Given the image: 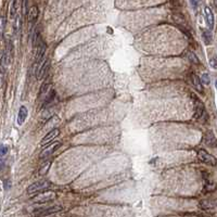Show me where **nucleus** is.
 <instances>
[{
    "instance_id": "f257e3e1",
    "label": "nucleus",
    "mask_w": 217,
    "mask_h": 217,
    "mask_svg": "<svg viewBox=\"0 0 217 217\" xmlns=\"http://www.w3.org/2000/svg\"><path fill=\"white\" fill-rule=\"evenodd\" d=\"M192 98H193V103H194V119H199V121L203 122V123H206L208 117L207 114H206L204 104L194 94H192Z\"/></svg>"
},
{
    "instance_id": "f03ea898",
    "label": "nucleus",
    "mask_w": 217,
    "mask_h": 217,
    "mask_svg": "<svg viewBox=\"0 0 217 217\" xmlns=\"http://www.w3.org/2000/svg\"><path fill=\"white\" fill-rule=\"evenodd\" d=\"M50 183L47 180H39L36 183H32L30 187L27 188V193L30 195H37V194L45 192L46 190H48L50 188Z\"/></svg>"
},
{
    "instance_id": "7ed1b4c3",
    "label": "nucleus",
    "mask_w": 217,
    "mask_h": 217,
    "mask_svg": "<svg viewBox=\"0 0 217 217\" xmlns=\"http://www.w3.org/2000/svg\"><path fill=\"white\" fill-rule=\"evenodd\" d=\"M60 211H62L61 205H52V206H48V207H41V208H37V210L34 211V216L43 217V216H47V215L54 214V213H58V212H60Z\"/></svg>"
},
{
    "instance_id": "20e7f679",
    "label": "nucleus",
    "mask_w": 217,
    "mask_h": 217,
    "mask_svg": "<svg viewBox=\"0 0 217 217\" xmlns=\"http://www.w3.org/2000/svg\"><path fill=\"white\" fill-rule=\"evenodd\" d=\"M198 156H199V160L203 162L204 164L210 165V166H216L217 165V160L215 159V156H213L212 154L206 152L203 149H200L198 151Z\"/></svg>"
},
{
    "instance_id": "39448f33",
    "label": "nucleus",
    "mask_w": 217,
    "mask_h": 217,
    "mask_svg": "<svg viewBox=\"0 0 217 217\" xmlns=\"http://www.w3.org/2000/svg\"><path fill=\"white\" fill-rule=\"evenodd\" d=\"M55 193L54 192H47L45 191L43 193H39L37 194V195H35L34 199H33V201L35 202V203H47V202H50L52 201V200L55 199Z\"/></svg>"
},
{
    "instance_id": "423d86ee",
    "label": "nucleus",
    "mask_w": 217,
    "mask_h": 217,
    "mask_svg": "<svg viewBox=\"0 0 217 217\" xmlns=\"http://www.w3.org/2000/svg\"><path fill=\"white\" fill-rule=\"evenodd\" d=\"M60 135V129L59 128H54V129L50 130L45 137L42 138V140L40 141L41 147H48L51 142H53V140Z\"/></svg>"
},
{
    "instance_id": "0eeeda50",
    "label": "nucleus",
    "mask_w": 217,
    "mask_h": 217,
    "mask_svg": "<svg viewBox=\"0 0 217 217\" xmlns=\"http://www.w3.org/2000/svg\"><path fill=\"white\" fill-rule=\"evenodd\" d=\"M204 143L208 147V148H217V139L215 137V135L213 134L212 130H207L204 134Z\"/></svg>"
},
{
    "instance_id": "6e6552de",
    "label": "nucleus",
    "mask_w": 217,
    "mask_h": 217,
    "mask_svg": "<svg viewBox=\"0 0 217 217\" xmlns=\"http://www.w3.org/2000/svg\"><path fill=\"white\" fill-rule=\"evenodd\" d=\"M49 67H50V61L48 59L41 62V65L38 70V73H37V79L41 80L42 78L46 77V75L49 72Z\"/></svg>"
},
{
    "instance_id": "1a4fd4ad",
    "label": "nucleus",
    "mask_w": 217,
    "mask_h": 217,
    "mask_svg": "<svg viewBox=\"0 0 217 217\" xmlns=\"http://www.w3.org/2000/svg\"><path fill=\"white\" fill-rule=\"evenodd\" d=\"M204 14H205V21H206V24H207L208 26V30H212L213 27H214V14H213L212 10L210 9L208 7H206L205 9H204Z\"/></svg>"
},
{
    "instance_id": "9d476101",
    "label": "nucleus",
    "mask_w": 217,
    "mask_h": 217,
    "mask_svg": "<svg viewBox=\"0 0 217 217\" xmlns=\"http://www.w3.org/2000/svg\"><path fill=\"white\" fill-rule=\"evenodd\" d=\"M59 146H60L59 142H54V143H53V146H49L48 148L46 149V150H43L42 152L40 153V155H39V158L42 159V160H45L46 158L50 156L51 154H52L53 152H54V151L57 150L58 148H59Z\"/></svg>"
},
{
    "instance_id": "9b49d317",
    "label": "nucleus",
    "mask_w": 217,
    "mask_h": 217,
    "mask_svg": "<svg viewBox=\"0 0 217 217\" xmlns=\"http://www.w3.org/2000/svg\"><path fill=\"white\" fill-rule=\"evenodd\" d=\"M27 109L26 106L22 105L20 107V110H18V125H23L24 122L26 121V117H27Z\"/></svg>"
},
{
    "instance_id": "f8f14e48",
    "label": "nucleus",
    "mask_w": 217,
    "mask_h": 217,
    "mask_svg": "<svg viewBox=\"0 0 217 217\" xmlns=\"http://www.w3.org/2000/svg\"><path fill=\"white\" fill-rule=\"evenodd\" d=\"M50 88H51V84H50V82H45V84L41 86L40 90H39L38 98L41 99V98H42V96L46 97L47 94H49V90H50Z\"/></svg>"
},
{
    "instance_id": "ddd939ff",
    "label": "nucleus",
    "mask_w": 217,
    "mask_h": 217,
    "mask_svg": "<svg viewBox=\"0 0 217 217\" xmlns=\"http://www.w3.org/2000/svg\"><path fill=\"white\" fill-rule=\"evenodd\" d=\"M217 189V185L214 181L205 178V185H204V191L205 192H213Z\"/></svg>"
},
{
    "instance_id": "4468645a",
    "label": "nucleus",
    "mask_w": 217,
    "mask_h": 217,
    "mask_svg": "<svg viewBox=\"0 0 217 217\" xmlns=\"http://www.w3.org/2000/svg\"><path fill=\"white\" fill-rule=\"evenodd\" d=\"M192 82H193L194 87H195V89L198 91H200L202 94L203 92V87H202V82H201V78L198 77L197 75H194L192 74Z\"/></svg>"
},
{
    "instance_id": "2eb2a0df",
    "label": "nucleus",
    "mask_w": 217,
    "mask_h": 217,
    "mask_svg": "<svg viewBox=\"0 0 217 217\" xmlns=\"http://www.w3.org/2000/svg\"><path fill=\"white\" fill-rule=\"evenodd\" d=\"M37 16H38V9H37V7H32L30 9V11H28V21L30 22H35L37 18Z\"/></svg>"
},
{
    "instance_id": "dca6fc26",
    "label": "nucleus",
    "mask_w": 217,
    "mask_h": 217,
    "mask_svg": "<svg viewBox=\"0 0 217 217\" xmlns=\"http://www.w3.org/2000/svg\"><path fill=\"white\" fill-rule=\"evenodd\" d=\"M203 39L206 45L212 42V34H211L210 30H203Z\"/></svg>"
},
{
    "instance_id": "f3484780",
    "label": "nucleus",
    "mask_w": 217,
    "mask_h": 217,
    "mask_svg": "<svg viewBox=\"0 0 217 217\" xmlns=\"http://www.w3.org/2000/svg\"><path fill=\"white\" fill-rule=\"evenodd\" d=\"M16 11H18V0H13V1H12V7H11V14H10L11 18H14Z\"/></svg>"
},
{
    "instance_id": "a211bd4d",
    "label": "nucleus",
    "mask_w": 217,
    "mask_h": 217,
    "mask_svg": "<svg viewBox=\"0 0 217 217\" xmlns=\"http://www.w3.org/2000/svg\"><path fill=\"white\" fill-rule=\"evenodd\" d=\"M201 207L204 208V210H208V208L214 207V203H213L212 201H202Z\"/></svg>"
},
{
    "instance_id": "6ab92c4d",
    "label": "nucleus",
    "mask_w": 217,
    "mask_h": 217,
    "mask_svg": "<svg viewBox=\"0 0 217 217\" xmlns=\"http://www.w3.org/2000/svg\"><path fill=\"white\" fill-rule=\"evenodd\" d=\"M187 55H188V58H189V60H190V61H191V62H193L194 64H200V61H199V59H198V58H197V55L194 54L193 52H189Z\"/></svg>"
},
{
    "instance_id": "aec40b11",
    "label": "nucleus",
    "mask_w": 217,
    "mask_h": 217,
    "mask_svg": "<svg viewBox=\"0 0 217 217\" xmlns=\"http://www.w3.org/2000/svg\"><path fill=\"white\" fill-rule=\"evenodd\" d=\"M201 82H202V84H204V85H210L211 78H210V76H208V74H203V75L201 76Z\"/></svg>"
},
{
    "instance_id": "412c9836",
    "label": "nucleus",
    "mask_w": 217,
    "mask_h": 217,
    "mask_svg": "<svg viewBox=\"0 0 217 217\" xmlns=\"http://www.w3.org/2000/svg\"><path fill=\"white\" fill-rule=\"evenodd\" d=\"M0 149H1V152H0V154H1V158H3V156L6 155V153L8 152V150H9V148H8L7 146H5V144H1Z\"/></svg>"
},
{
    "instance_id": "4be33fe9",
    "label": "nucleus",
    "mask_w": 217,
    "mask_h": 217,
    "mask_svg": "<svg viewBox=\"0 0 217 217\" xmlns=\"http://www.w3.org/2000/svg\"><path fill=\"white\" fill-rule=\"evenodd\" d=\"M210 64H211V66H212L213 69H217V60L215 59V58L210 59Z\"/></svg>"
},
{
    "instance_id": "5701e85b",
    "label": "nucleus",
    "mask_w": 217,
    "mask_h": 217,
    "mask_svg": "<svg viewBox=\"0 0 217 217\" xmlns=\"http://www.w3.org/2000/svg\"><path fill=\"white\" fill-rule=\"evenodd\" d=\"M201 1V0H191V5H192V8H193L194 10H197L198 8V5H199V2Z\"/></svg>"
},
{
    "instance_id": "b1692460",
    "label": "nucleus",
    "mask_w": 217,
    "mask_h": 217,
    "mask_svg": "<svg viewBox=\"0 0 217 217\" xmlns=\"http://www.w3.org/2000/svg\"><path fill=\"white\" fill-rule=\"evenodd\" d=\"M215 6H216V8H217V0H215Z\"/></svg>"
},
{
    "instance_id": "393cba45",
    "label": "nucleus",
    "mask_w": 217,
    "mask_h": 217,
    "mask_svg": "<svg viewBox=\"0 0 217 217\" xmlns=\"http://www.w3.org/2000/svg\"><path fill=\"white\" fill-rule=\"evenodd\" d=\"M215 87H216V89H217V80H216V82H215Z\"/></svg>"
}]
</instances>
